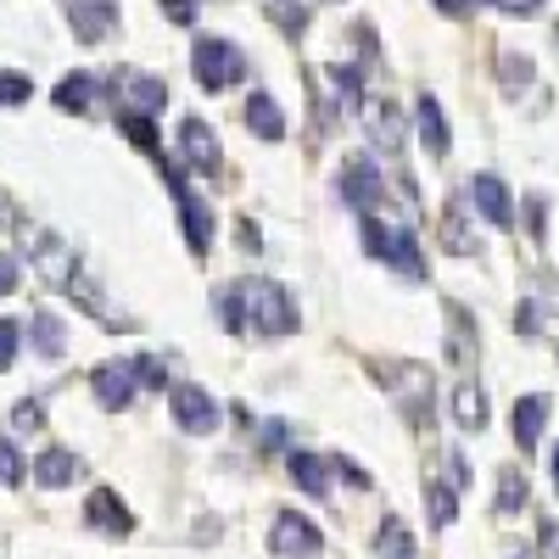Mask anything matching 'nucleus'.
Returning <instances> with one entry per match:
<instances>
[{
    "label": "nucleus",
    "instance_id": "1",
    "mask_svg": "<svg viewBox=\"0 0 559 559\" xmlns=\"http://www.w3.org/2000/svg\"><path fill=\"white\" fill-rule=\"evenodd\" d=\"M358 236H364L369 258H386L408 286H426V258H419V247H414V229H397V224H381L376 213H364Z\"/></svg>",
    "mask_w": 559,
    "mask_h": 559
},
{
    "label": "nucleus",
    "instance_id": "2",
    "mask_svg": "<svg viewBox=\"0 0 559 559\" xmlns=\"http://www.w3.org/2000/svg\"><path fill=\"white\" fill-rule=\"evenodd\" d=\"M247 324L258 336H292L302 324V313L280 280H247Z\"/></svg>",
    "mask_w": 559,
    "mask_h": 559
},
{
    "label": "nucleus",
    "instance_id": "3",
    "mask_svg": "<svg viewBox=\"0 0 559 559\" xmlns=\"http://www.w3.org/2000/svg\"><path fill=\"white\" fill-rule=\"evenodd\" d=\"M376 376L386 381V392L408 408V419H414V426L419 431H426L431 426V414H437V381H431V369L426 364H376Z\"/></svg>",
    "mask_w": 559,
    "mask_h": 559
},
{
    "label": "nucleus",
    "instance_id": "4",
    "mask_svg": "<svg viewBox=\"0 0 559 559\" xmlns=\"http://www.w3.org/2000/svg\"><path fill=\"white\" fill-rule=\"evenodd\" d=\"M191 73L202 90H229V84H241L247 79V51L236 39H197V51H191Z\"/></svg>",
    "mask_w": 559,
    "mask_h": 559
},
{
    "label": "nucleus",
    "instance_id": "5",
    "mask_svg": "<svg viewBox=\"0 0 559 559\" xmlns=\"http://www.w3.org/2000/svg\"><path fill=\"white\" fill-rule=\"evenodd\" d=\"M269 554L274 559H319L324 554V532L308 515H297V509H280L274 526H269Z\"/></svg>",
    "mask_w": 559,
    "mask_h": 559
},
{
    "label": "nucleus",
    "instance_id": "6",
    "mask_svg": "<svg viewBox=\"0 0 559 559\" xmlns=\"http://www.w3.org/2000/svg\"><path fill=\"white\" fill-rule=\"evenodd\" d=\"M168 408H174V426L191 431V437H213L218 419H224V408H218L202 386H191V381H179V386L168 392Z\"/></svg>",
    "mask_w": 559,
    "mask_h": 559
},
{
    "label": "nucleus",
    "instance_id": "7",
    "mask_svg": "<svg viewBox=\"0 0 559 559\" xmlns=\"http://www.w3.org/2000/svg\"><path fill=\"white\" fill-rule=\"evenodd\" d=\"M358 123H364L369 140H376V152H403L408 123H403V107H397V102H386V96H364V102H358Z\"/></svg>",
    "mask_w": 559,
    "mask_h": 559
},
{
    "label": "nucleus",
    "instance_id": "8",
    "mask_svg": "<svg viewBox=\"0 0 559 559\" xmlns=\"http://www.w3.org/2000/svg\"><path fill=\"white\" fill-rule=\"evenodd\" d=\"M90 392H96V403H102L107 414L129 408V403H134V392H140L134 358H112V364H96V369H90Z\"/></svg>",
    "mask_w": 559,
    "mask_h": 559
},
{
    "label": "nucleus",
    "instance_id": "9",
    "mask_svg": "<svg viewBox=\"0 0 559 559\" xmlns=\"http://www.w3.org/2000/svg\"><path fill=\"white\" fill-rule=\"evenodd\" d=\"M386 197V185H381V168L369 163V157H347L342 163V202L364 218V213H376Z\"/></svg>",
    "mask_w": 559,
    "mask_h": 559
},
{
    "label": "nucleus",
    "instance_id": "10",
    "mask_svg": "<svg viewBox=\"0 0 559 559\" xmlns=\"http://www.w3.org/2000/svg\"><path fill=\"white\" fill-rule=\"evenodd\" d=\"M179 157L191 163L202 179H218L224 174V152H218V140L202 118H179Z\"/></svg>",
    "mask_w": 559,
    "mask_h": 559
},
{
    "label": "nucleus",
    "instance_id": "11",
    "mask_svg": "<svg viewBox=\"0 0 559 559\" xmlns=\"http://www.w3.org/2000/svg\"><path fill=\"white\" fill-rule=\"evenodd\" d=\"M174 207H179V229H185V241H191V252L202 258L207 247H213V207L191 191V179H185V185H174Z\"/></svg>",
    "mask_w": 559,
    "mask_h": 559
},
{
    "label": "nucleus",
    "instance_id": "12",
    "mask_svg": "<svg viewBox=\"0 0 559 559\" xmlns=\"http://www.w3.org/2000/svg\"><path fill=\"white\" fill-rule=\"evenodd\" d=\"M84 526H96L102 537H129L134 532V515L123 509V498L112 487H96V492L84 498Z\"/></svg>",
    "mask_w": 559,
    "mask_h": 559
},
{
    "label": "nucleus",
    "instance_id": "13",
    "mask_svg": "<svg viewBox=\"0 0 559 559\" xmlns=\"http://www.w3.org/2000/svg\"><path fill=\"white\" fill-rule=\"evenodd\" d=\"M68 23L84 45H96L118 28V0H68Z\"/></svg>",
    "mask_w": 559,
    "mask_h": 559
},
{
    "label": "nucleus",
    "instance_id": "14",
    "mask_svg": "<svg viewBox=\"0 0 559 559\" xmlns=\"http://www.w3.org/2000/svg\"><path fill=\"white\" fill-rule=\"evenodd\" d=\"M471 202H476V213H481L492 229L515 224V202H509V185H503L498 174H476V179H471Z\"/></svg>",
    "mask_w": 559,
    "mask_h": 559
},
{
    "label": "nucleus",
    "instance_id": "15",
    "mask_svg": "<svg viewBox=\"0 0 559 559\" xmlns=\"http://www.w3.org/2000/svg\"><path fill=\"white\" fill-rule=\"evenodd\" d=\"M548 414H554V397L548 392H532V397L515 403V442H521V453H537V442L548 431Z\"/></svg>",
    "mask_w": 559,
    "mask_h": 559
},
{
    "label": "nucleus",
    "instance_id": "16",
    "mask_svg": "<svg viewBox=\"0 0 559 559\" xmlns=\"http://www.w3.org/2000/svg\"><path fill=\"white\" fill-rule=\"evenodd\" d=\"M448 358L464 369V376H471V369H476V319L471 313H464V302H448Z\"/></svg>",
    "mask_w": 559,
    "mask_h": 559
},
{
    "label": "nucleus",
    "instance_id": "17",
    "mask_svg": "<svg viewBox=\"0 0 559 559\" xmlns=\"http://www.w3.org/2000/svg\"><path fill=\"white\" fill-rule=\"evenodd\" d=\"M414 129H419V146H426L431 157H448L453 134H448V118H442L437 96H419V107H414Z\"/></svg>",
    "mask_w": 559,
    "mask_h": 559
},
{
    "label": "nucleus",
    "instance_id": "18",
    "mask_svg": "<svg viewBox=\"0 0 559 559\" xmlns=\"http://www.w3.org/2000/svg\"><path fill=\"white\" fill-rule=\"evenodd\" d=\"M442 247H448L453 258H476V252H481L476 229H471V207H464V202H448V207H442Z\"/></svg>",
    "mask_w": 559,
    "mask_h": 559
},
{
    "label": "nucleus",
    "instance_id": "19",
    "mask_svg": "<svg viewBox=\"0 0 559 559\" xmlns=\"http://www.w3.org/2000/svg\"><path fill=\"white\" fill-rule=\"evenodd\" d=\"M448 408H453V419H459L464 431H481V426H487V392H481V381L464 376V381L448 392Z\"/></svg>",
    "mask_w": 559,
    "mask_h": 559
},
{
    "label": "nucleus",
    "instance_id": "20",
    "mask_svg": "<svg viewBox=\"0 0 559 559\" xmlns=\"http://www.w3.org/2000/svg\"><path fill=\"white\" fill-rule=\"evenodd\" d=\"M79 471H84V464H79V453H68V448H45L39 459H34V481L39 487H73L79 481Z\"/></svg>",
    "mask_w": 559,
    "mask_h": 559
},
{
    "label": "nucleus",
    "instance_id": "21",
    "mask_svg": "<svg viewBox=\"0 0 559 559\" xmlns=\"http://www.w3.org/2000/svg\"><path fill=\"white\" fill-rule=\"evenodd\" d=\"M102 90H107V84H102L96 73H68V79L57 84V107H62V112H96V107H102Z\"/></svg>",
    "mask_w": 559,
    "mask_h": 559
},
{
    "label": "nucleus",
    "instance_id": "22",
    "mask_svg": "<svg viewBox=\"0 0 559 559\" xmlns=\"http://www.w3.org/2000/svg\"><path fill=\"white\" fill-rule=\"evenodd\" d=\"M286 464H292V481H297L302 492H313V498L331 492V459H319V453H308V448H292Z\"/></svg>",
    "mask_w": 559,
    "mask_h": 559
},
{
    "label": "nucleus",
    "instance_id": "23",
    "mask_svg": "<svg viewBox=\"0 0 559 559\" xmlns=\"http://www.w3.org/2000/svg\"><path fill=\"white\" fill-rule=\"evenodd\" d=\"M247 129L258 140H286V112H280V102L269 96V90H252L247 96Z\"/></svg>",
    "mask_w": 559,
    "mask_h": 559
},
{
    "label": "nucleus",
    "instance_id": "24",
    "mask_svg": "<svg viewBox=\"0 0 559 559\" xmlns=\"http://www.w3.org/2000/svg\"><path fill=\"white\" fill-rule=\"evenodd\" d=\"M28 342H34L39 358H51V364H57V358L68 353V324H62L57 313H45V308H39V313H28Z\"/></svg>",
    "mask_w": 559,
    "mask_h": 559
},
{
    "label": "nucleus",
    "instance_id": "25",
    "mask_svg": "<svg viewBox=\"0 0 559 559\" xmlns=\"http://www.w3.org/2000/svg\"><path fill=\"white\" fill-rule=\"evenodd\" d=\"M123 90H129V107L134 112H163L168 107V84L152 79V73H123Z\"/></svg>",
    "mask_w": 559,
    "mask_h": 559
},
{
    "label": "nucleus",
    "instance_id": "26",
    "mask_svg": "<svg viewBox=\"0 0 559 559\" xmlns=\"http://www.w3.org/2000/svg\"><path fill=\"white\" fill-rule=\"evenodd\" d=\"M118 129H123V140H129L134 152H146V157H157V163H163V140H157L152 112H134V107H129V112L118 118Z\"/></svg>",
    "mask_w": 559,
    "mask_h": 559
},
{
    "label": "nucleus",
    "instance_id": "27",
    "mask_svg": "<svg viewBox=\"0 0 559 559\" xmlns=\"http://www.w3.org/2000/svg\"><path fill=\"white\" fill-rule=\"evenodd\" d=\"M426 509H431V532H448L453 521H459V487H448V481H426Z\"/></svg>",
    "mask_w": 559,
    "mask_h": 559
},
{
    "label": "nucleus",
    "instance_id": "28",
    "mask_svg": "<svg viewBox=\"0 0 559 559\" xmlns=\"http://www.w3.org/2000/svg\"><path fill=\"white\" fill-rule=\"evenodd\" d=\"M213 313L224 331H247V280H236V286L213 292Z\"/></svg>",
    "mask_w": 559,
    "mask_h": 559
},
{
    "label": "nucleus",
    "instance_id": "29",
    "mask_svg": "<svg viewBox=\"0 0 559 559\" xmlns=\"http://www.w3.org/2000/svg\"><path fill=\"white\" fill-rule=\"evenodd\" d=\"M376 554H381V559H414V537H408V526H403L397 515H386V521H381Z\"/></svg>",
    "mask_w": 559,
    "mask_h": 559
},
{
    "label": "nucleus",
    "instance_id": "30",
    "mask_svg": "<svg viewBox=\"0 0 559 559\" xmlns=\"http://www.w3.org/2000/svg\"><path fill=\"white\" fill-rule=\"evenodd\" d=\"M521 509H526V476L498 471V515H521Z\"/></svg>",
    "mask_w": 559,
    "mask_h": 559
},
{
    "label": "nucleus",
    "instance_id": "31",
    "mask_svg": "<svg viewBox=\"0 0 559 559\" xmlns=\"http://www.w3.org/2000/svg\"><path fill=\"white\" fill-rule=\"evenodd\" d=\"M269 17H274L280 28H286L292 39L308 28V7H302V0H269Z\"/></svg>",
    "mask_w": 559,
    "mask_h": 559
},
{
    "label": "nucleus",
    "instance_id": "32",
    "mask_svg": "<svg viewBox=\"0 0 559 559\" xmlns=\"http://www.w3.org/2000/svg\"><path fill=\"white\" fill-rule=\"evenodd\" d=\"M23 471H28L23 453H17L7 437H0V487H23Z\"/></svg>",
    "mask_w": 559,
    "mask_h": 559
},
{
    "label": "nucleus",
    "instance_id": "33",
    "mask_svg": "<svg viewBox=\"0 0 559 559\" xmlns=\"http://www.w3.org/2000/svg\"><path fill=\"white\" fill-rule=\"evenodd\" d=\"M498 73H503V84H509V90H521L526 79H537V68H532L526 57H515V51H503V57H498Z\"/></svg>",
    "mask_w": 559,
    "mask_h": 559
},
{
    "label": "nucleus",
    "instance_id": "34",
    "mask_svg": "<svg viewBox=\"0 0 559 559\" xmlns=\"http://www.w3.org/2000/svg\"><path fill=\"white\" fill-rule=\"evenodd\" d=\"M17 347H23V324L17 319H0V369L17 364Z\"/></svg>",
    "mask_w": 559,
    "mask_h": 559
},
{
    "label": "nucleus",
    "instance_id": "35",
    "mask_svg": "<svg viewBox=\"0 0 559 559\" xmlns=\"http://www.w3.org/2000/svg\"><path fill=\"white\" fill-rule=\"evenodd\" d=\"M34 96V84L23 73H0V107H23Z\"/></svg>",
    "mask_w": 559,
    "mask_h": 559
},
{
    "label": "nucleus",
    "instance_id": "36",
    "mask_svg": "<svg viewBox=\"0 0 559 559\" xmlns=\"http://www.w3.org/2000/svg\"><path fill=\"white\" fill-rule=\"evenodd\" d=\"M12 426H17V431H39V426H45V408H39V397H23V403L12 408Z\"/></svg>",
    "mask_w": 559,
    "mask_h": 559
},
{
    "label": "nucleus",
    "instance_id": "37",
    "mask_svg": "<svg viewBox=\"0 0 559 559\" xmlns=\"http://www.w3.org/2000/svg\"><path fill=\"white\" fill-rule=\"evenodd\" d=\"M331 471H336L347 487H369V471H364V464H353L347 453H331Z\"/></svg>",
    "mask_w": 559,
    "mask_h": 559
},
{
    "label": "nucleus",
    "instance_id": "38",
    "mask_svg": "<svg viewBox=\"0 0 559 559\" xmlns=\"http://www.w3.org/2000/svg\"><path fill=\"white\" fill-rule=\"evenodd\" d=\"M134 376H140V386H168L163 358H134Z\"/></svg>",
    "mask_w": 559,
    "mask_h": 559
},
{
    "label": "nucleus",
    "instance_id": "39",
    "mask_svg": "<svg viewBox=\"0 0 559 559\" xmlns=\"http://www.w3.org/2000/svg\"><path fill=\"white\" fill-rule=\"evenodd\" d=\"M258 442H263V453H280L286 448V419H269V426L258 431Z\"/></svg>",
    "mask_w": 559,
    "mask_h": 559
},
{
    "label": "nucleus",
    "instance_id": "40",
    "mask_svg": "<svg viewBox=\"0 0 559 559\" xmlns=\"http://www.w3.org/2000/svg\"><path fill=\"white\" fill-rule=\"evenodd\" d=\"M17 280H23L17 258H12V252H0V297H7V292H17Z\"/></svg>",
    "mask_w": 559,
    "mask_h": 559
},
{
    "label": "nucleus",
    "instance_id": "41",
    "mask_svg": "<svg viewBox=\"0 0 559 559\" xmlns=\"http://www.w3.org/2000/svg\"><path fill=\"white\" fill-rule=\"evenodd\" d=\"M515 331H521V336H537V331H543V308H537V302H521Z\"/></svg>",
    "mask_w": 559,
    "mask_h": 559
},
{
    "label": "nucleus",
    "instance_id": "42",
    "mask_svg": "<svg viewBox=\"0 0 559 559\" xmlns=\"http://www.w3.org/2000/svg\"><path fill=\"white\" fill-rule=\"evenodd\" d=\"M487 7H498L503 17H532V12L543 7V0H487Z\"/></svg>",
    "mask_w": 559,
    "mask_h": 559
},
{
    "label": "nucleus",
    "instance_id": "43",
    "mask_svg": "<svg viewBox=\"0 0 559 559\" xmlns=\"http://www.w3.org/2000/svg\"><path fill=\"white\" fill-rule=\"evenodd\" d=\"M163 12H168L174 23H197V12H202V7H197V0H163Z\"/></svg>",
    "mask_w": 559,
    "mask_h": 559
},
{
    "label": "nucleus",
    "instance_id": "44",
    "mask_svg": "<svg viewBox=\"0 0 559 559\" xmlns=\"http://www.w3.org/2000/svg\"><path fill=\"white\" fill-rule=\"evenodd\" d=\"M543 218H548V202L532 197V202H526V224H532V236H537V241H543Z\"/></svg>",
    "mask_w": 559,
    "mask_h": 559
},
{
    "label": "nucleus",
    "instance_id": "45",
    "mask_svg": "<svg viewBox=\"0 0 559 559\" xmlns=\"http://www.w3.org/2000/svg\"><path fill=\"white\" fill-rule=\"evenodd\" d=\"M537 537H543V548L559 559V521H543V526H537Z\"/></svg>",
    "mask_w": 559,
    "mask_h": 559
},
{
    "label": "nucleus",
    "instance_id": "46",
    "mask_svg": "<svg viewBox=\"0 0 559 559\" xmlns=\"http://www.w3.org/2000/svg\"><path fill=\"white\" fill-rule=\"evenodd\" d=\"M437 7H442L448 17H464V12H471V7H481V0H437Z\"/></svg>",
    "mask_w": 559,
    "mask_h": 559
},
{
    "label": "nucleus",
    "instance_id": "47",
    "mask_svg": "<svg viewBox=\"0 0 559 559\" xmlns=\"http://www.w3.org/2000/svg\"><path fill=\"white\" fill-rule=\"evenodd\" d=\"M554 492H559V442H554Z\"/></svg>",
    "mask_w": 559,
    "mask_h": 559
},
{
    "label": "nucleus",
    "instance_id": "48",
    "mask_svg": "<svg viewBox=\"0 0 559 559\" xmlns=\"http://www.w3.org/2000/svg\"><path fill=\"white\" fill-rule=\"evenodd\" d=\"M554 45H559V28H554Z\"/></svg>",
    "mask_w": 559,
    "mask_h": 559
}]
</instances>
